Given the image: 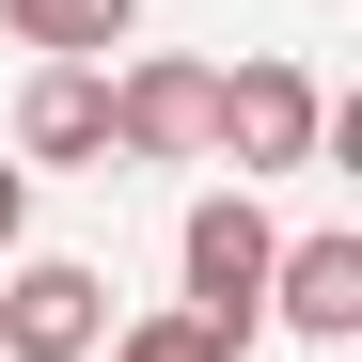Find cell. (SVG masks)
Returning <instances> with one entry per match:
<instances>
[{
    "mask_svg": "<svg viewBox=\"0 0 362 362\" xmlns=\"http://www.w3.org/2000/svg\"><path fill=\"white\" fill-rule=\"evenodd\" d=\"M268 252H284V221H268L252 189H205L189 221H173V284H189L173 315H189L221 362H252V346H268Z\"/></svg>",
    "mask_w": 362,
    "mask_h": 362,
    "instance_id": "cell-1",
    "label": "cell"
},
{
    "mask_svg": "<svg viewBox=\"0 0 362 362\" xmlns=\"http://www.w3.org/2000/svg\"><path fill=\"white\" fill-rule=\"evenodd\" d=\"M110 158H158V173L221 158V64H189V47L110 64Z\"/></svg>",
    "mask_w": 362,
    "mask_h": 362,
    "instance_id": "cell-2",
    "label": "cell"
},
{
    "mask_svg": "<svg viewBox=\"0 0 362 362\" xmlns=\"http://www.w3.org/2000/svg\"><path fill=\"white\" fill-rule=\"evenodd\" d=\"M95 346H110V268L0 252V362H95Z\"/></svg>",
    "mask_w": 362,
    "mask_h": 362,
    "instance_id": "cell-3",
    "label": "cell"
},
{
    "mask_svg": "<svg viewBox=\"0 0 362 362\" xmlns=\"http://www.w3.org/2000/svg\"><path fill=\"white\" fill-rule=\"evenodd\" d=\"M315 127H331V95L299 79V64H236V79H221V158H236V189H252V173H315Z\"/></svg>",
    "mask_w": 362,
    "mask_h": 362,
    "instance_id": "cell-4",
    "label": "cell"
},
{
    "mask_svg": "<svg viewBox=\"0 0 362 362\" xmlns=\"http://www.w3.org/2000/svg\"><path fill=\"white\" fill-rule=\"evenodd\" d=\"M110 158V64H32L16 79V173H95Z\"/></svg>",
    "mask_w": 362,
    "mask_h": 362,
    "instance_id": "cell-5",
    "label": "cell"
},
{
    "mask_svg": "<svg viewBox=\"0 0 362 362\" xmlns=\"http://www.w3.org/2000/svg\"><path fill=\"white\" fill-rule=\"evenodd\" d=\"M268 331H315V346H362V236H284L268 252Z\"/></svg>",
    "mask_w": 362,
    "mask_h": 362,
    "instance_id": "cell-6",
    "label": "cell"
},
{
    "mask_svg": "<svg viewBox=\"0 0 362 362\" xmlns=\"http://www.w3.org/2000/svg\"><path fill=\"white\" fill-rule=\"evenodd\" d=\"M0 32H16L32 64H110V47L142 32V0H0Z\"/></svg>",
    "mask_w": 362,
    "mask_h": 362,
    "instance_id": "cell-7",
    "label": "cell"
},
{
    "mask_svg": "<svg viewBox=\"0 0 362 362\" xmlns=\"http://www.w3.org/2000/svg\"><path fill=\"white\" fill-rule=\"evenodd\" d=\"M95 362H221V346H205L189 315H110V346H95Z\"/></svg>",
    "mask_w": 362,
    "mask_h": 362,
    "instance_id": "cell-8",
    "label": "cell"
},
{
    "mask_svg": "<svg viewBox=\"0 0 362 362\" xmlns=\"http://www.w3.org/2000/svg\"><path fill=\"white\" fill-rule=\"evenodd\" d=\"M0 252H32V173L0 158Z\"/></svg>",
    "mask_w": 362,
    "mask_h": 362,
    "instance_id": "cell-9",
    "label": "cell"
}]
</instances>
